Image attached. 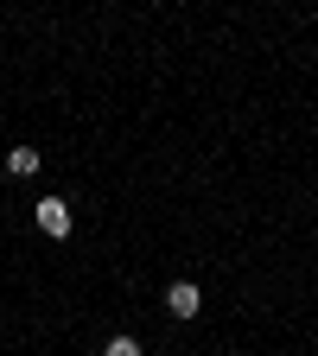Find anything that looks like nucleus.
Returning <instances> with one entry per match:
<instances>
[{"label":"nucleus","instance_id":"f257e3e1","mask_svg":"<svg viewBox=\"0 0 318 356\" xmlns=\"http://www.w3.org/2000/svg\"><path fill=\"white\" fill-rule=\"evenodd\" d=\"M166 312H172V318H198V312H204V293L191 280H178V286H166Z\"/></svg>","mask_w":318,"mask_h":356},{"label":"nucleus","instance_id":"f03ea898","mask_svg":"<svg viewBox=\"0 0 318 356\" xmlns=\"http://www.w3.org/2000/svg\"><path fill=\"white\" fill-rule=\"evenodd\" d=\"M38 229L51 236V242L70 236V204H64V197H45V204H38Z\"/></svg>","mask_w":318,"mask_h":356},{"label":"nucleus","instance_id":"7ed1b4c3","mask_svg":"<svg viewBox=\"0 0 318 356\" xmlns=\"http://www.w3.org/2000/svg\"><path fill=\"white\" fill-rule=\"evenodd\" d=\"M7 172H13V178H32V172H38V153H32V147H13V153H7Z\"/></svg>","mask_w":318,"mask_h":356},{"label":"nucleus","instance_id":"20e7f679","mask_svg":"<svg viewBox=\"0 0 318 356\" xmlns=\"http://www.w3.org/2000/svg\"><path fill=\"white\" fill-rule=\"evenodd\" d=\"M102 356H141V343H134V337H109V350Z\"/></svg>","mask_w":318,"mask_h":356}]
</instances>
